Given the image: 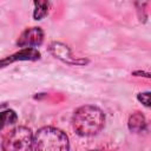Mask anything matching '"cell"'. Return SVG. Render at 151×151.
Masks as SVG:
<instances>
[{"instance_id": "cell-1", "label": "cell", "mask_w": 151, "mask_h": 151, "mask_svg": "<svg viewBox=\"0 0 151 151\" xmlns=\"http://www.w3.org/2000/svg\"><path fill=\"white\" fill-rule=\"evenodd\" d=\"M73 130L83 137L94 136L101 131L105 124L103 110L94 105H84L78 107L71 119Z\"/></svg>"}, {"instance_id": "cell-2", "label": "cell", "mask_w": 151, "mask_h": 151, "mask_svg": "<svg viewBox=\"0 0 151 151\" xmlns=\"http://www.w3.org/2000/svg\"><path fill=\"white\" fill-rule=\"evenodd\" d=\"M70 149L67 134L57 127L44 126L33 134L32 150L40 151H66Z\"/></svg>"}, {"instance_id": "cell-3", "label": "cell", "mask_w": 151, "mask_h": 151, "mask_svg": "<svg viewBox=\"0 0 151 151\" xmlns=\"http://www.w3.org/2000/svg\"><path fill=\"white\" fill-rule=\"evenodd\" d=\"M32 131L26 126H18L4 137L1 147L5 151H26L32 150Z\"/></svg>"}, {"instance_id": "cell-4", "label": "cell", "mask_w": 151, "mask_h": 151, "mask_svg": "<svg viewBox=\"0 0 151 151\" xmlns=\"http://www.w3.org/2000/svg\"><path fill=\"white\" fill-rule=\"evenodd\" d=\"M44 41V31L40 27L26 28L18 38L17 45L19 47H34L40 46Z\"/></svg>"}, {"instance_id": "cell-5", "label": "cell", "mask_w": 151, "mask_h": 151, "mask_svg": "<svg viewBox=\"0 0 151 151\" xmlns=\"http://www.w3.org/2000/svg\"><path fill=\"white\" fill-rule=\"evenodd\" d=\"M38 59H40V52L38 50H35L34 47H24L22 50L0 59V67L8 66L9 64L15 63V61H22V60L34 61Z\"/></svg>"}, {"instance_id": "cell-6", "label": "cell", "mask_w": 151, "mask_h": 151, "mask_svg": "<svg viewBox=\"0 0 151 151\" xmlns=\"http://www.w3.org/2000/svg\"><path fill=\"white\" fill-rule=\"evenodd\" d=\"M50 51H51V53L55 57V58H58V59H60V60H63L64 63H66V64H84V63H86L85 60H77V59H73V57H72V54H71V50L66 46V45H64V44H61V42H52L51 45H50Z\"/></svg>"}, {"instance_id": "cell-7", "label": "cell", "mask_w": 151, "mask_h": 151, "mask_svg": "<svg viewBox=\"0 0 151 151\" xmlns=\"http://www.w3.org/2000/svg\"><path fill=\"white\" fill-rule=\"evenodd\" d=\"M127 126L129 130L132 132H142L146 129V119L144 117V114L142 112H133L130 117H129V122H127Z\"/></svg>"}, {"instance_id": "cell-8", "label": "cell", "mask_w": 151, "mask_h": 151, "mask_svg": "<svg viewBox=\"0 0 151 151\" xmlns=\"http://www.w3.org/2000/svg\"><path fill=\"white\" fill-rule=\"evenodd\" d=\"M34 2V12L33 18L35 20H41L45 18L50 9V1L48 0H33Z\"/></svg>"}, {"instance_id": "cell-9", "label": "cell", "mask_w": 151, "mask_h": 151, "mask_svg": "<svg viewBox=\"0 0 151 151\" xmlns=\"http://www.w3.org/2000/svg\"><path fill=\"white\" fill-rule=\"evenodd\" d=\"M18 120V116L13 110H5L0 112V131L6 126L13 125Z\"/></svg>"}, {"instance_id": "cell-10", "label": "cell", "mask_w": 151, "mask_h": 151, "mask_svg": "<svg viewBox=\"0 0 151 151\" xmlns=\"http://www.w3.org/2000/svg\"><path fill=\"white\" fill-rule=\"evenodd\" d=\"M149 98H150V93H149V92H144V93H139V94H138V99H139L145 106H150Z\"/></svg>"}]
</instances>
